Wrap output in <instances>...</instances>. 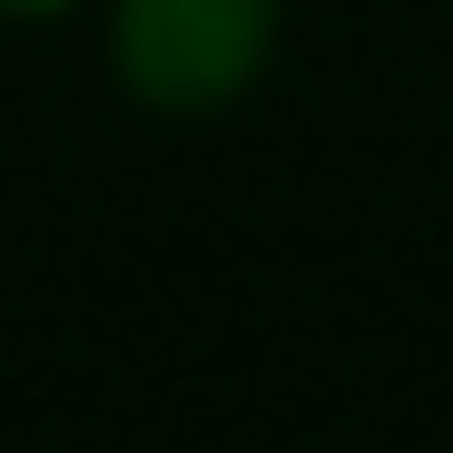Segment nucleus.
<instances>
[{
    "label": "nucleus",
    "instance_id": "nucleus-2",
    "mask_svg": "<svg viewBox=\"0 0 453 453\" xmlns=\"http://www.w3.org/2000/svg\"><path fill=\"white\" fill-rule=\"evenodd\" d=\"M56 10H74V0H0V19H56Z\"/></svg>",
    "mask_w": 453,
    "mask_h": 453
},
{
    "label": "nucleus",
    "instance_id": "nucleus-1",
    "mask_svg": "<svg viewBox=\"0 0 453 453\" xmlns=\"http://www.w3.org/2000/svg\"><path fill=\"white\" fill-rule=\"evenodd\" d=\"M278 56V0H120L111 10V74L130 102L176 120L232 111Z\"/></svg>",
    "mask_w": 453,
    "mask_h": 453
}]
</instances>
